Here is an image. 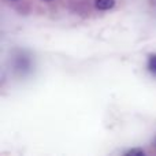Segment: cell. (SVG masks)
I'll use <instances>...</instances> for the list:
<instances>
[{"label":"cell","mask_w":156,"mask_h":156,"mask_svg":"<svg viewBox=\"0 0 156 156\" xmlns=\"http://www.w3.org/2000/svg\"><path fill=\"white\" fill-rule=\"evenodd\" d=\"M126 155H138V156H144V151L143 149H130V151L126 152Z\"/></svg>","instance_id":"3"},{"label":"cell","mask_w":156,"mask_h":156,"mask_svg":"<svg viewBox=\"0 0 156 156\" xmlns=\"http://www.w3.org/2000/svg\"><path fill=\"white\" fill-rule=\"evenodd\" d=\"M94 5L99 10H110L115 5V0H96Z\"/></svg>","instance_id":"1"},{"label":"cell","mask_w":156,"mask_h":156,"mask_svg":"<svg viewBox=\"0 0 156 156\" xmlns=\"http://www.w3.org/2000/svg\"><path fill=\"white\" fill-rule=\"evenodd\" d=\"M149 69L152 71H156V55L149 58Z\"/></svg>","instance_id":"2"},{"label":"cell","mask_w":156,"mask_h":156,"mask_svg":"<svg viewBox=\"0 0 156 156\" xmlns=\"http://www.w3.org/2000/svg\"><path fill=\"white\" fill-rule=\"evenodd\" d=\"M44 2H49V0H44Z\"/></svg>","instance_id":"4"}]
</instances>
